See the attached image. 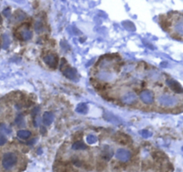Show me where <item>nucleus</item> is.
Masks as SVG:
<instances>
[{"label": "nucleus", "mask_w": 183, "mask_h": 172, "mask_svg": "<svg viewBox=\"0 0 183 172\" xmlns=\"http://www.w3.org/2000/svg\"><path fill=\"white\" fill-rule=\"evenodd\" d=\"M18 162V156L13 151L5 152L2 157V167L5 170H10L16 166Z\"/></svg>", "instance_id": "nucleus-1"}, {"label": "nucleus", "mask_w": 183, "mask_h": 172, "mask_svg": "<svg viewBox=\"0 0 183 172\" xmlns=\"http://www.w3.org/2000/svg\"><path fill=\"white\" fill-rule=\"evenodd\" d=\"M158 102L159 104L163 107L171 108V107H174L178 104V99L172 96V95L163 94V95L159 96Z\"/></svg>", "instance_id": "nucleus-2"}, {"label": "nucleus", "mask_w": 183, "mask_h": 172, "mask_svg": "<svg viewBox=\"0 0 183 172\" xmlns=\"http://www.w3.org/2000/svg\"><path fill=\"white\" fill-rule=\"evenodd\" d=\"M115 158L122 162H126L131 159V152L124 148H120L115 152Z\"/></svg>", "instance_id": "nucleus-3"}, {"label": "nucleus", "mask_w": 183, "mask_h": 172, "mask_svg": "<svg viewBox=\"0 0 183 172\" xmlns=\"http://www.w3.org/2000/svg\"><path fill=\"white\" fill-rule=\"evenodd\" d=\"M58 57L56 54L48 53L44 57V62L51 68H56L58 65Z\"/></svg>", "instance_id": "nucleus-4"}, {"label": "nucleus", "mask_w": 183, "mask_h": 172, "mask_svg": "<svg viewBox=\"0 0 183 172\" xmlns=\"http://www.w3.org/2000/svg\"><path fill=\"white\" fill-rule=\"evenodd\" d=\"M122 101L126 105H132L137 102V95L134 92H127L122 96Z\"/></svg>", "instance_id": "nucleus-5"}, {"label": "nucleus", "mask_w": 183, "mask_h": 172, "mask_svg": "<svg viewBox=\"0 0 183 172\" xmlns=\"http://www.w3.org/2000/svg\"><path fill=\"white\" fill-rule=\"evenodd\" d=\"M113 140L116 142V143H119L120 144H123V145H126V144H129L131 143V138L126 134H123V133H117L113 135Z\"/></svg>", "instance_id": "nucleus-6"}, {"label": "nucleus", "mask_w": 183, "mask_h": 172, "mask_svg": "<svg viewBox=\"0 0 183 172\" xmlns=\"http://www.w3.org/2000/svg\"><path fill=\"white\" fill-rule=\"evenodd\" d=\"M139 97H140L141 101L146 105L152 104L154 102V94L152 92H150L148 90H145V91L141 92Z\"/></svg>", "instance_id": "nucleus-7"}, {"label": "nucleus", "mask_w": 183, "mask_h": 172, "mask_svg": "<svg viewBox=\"0 0 183 172\" xmlns=\"http://www.w3.org/2000/svg\"><path fill=\"white\" fill-rule=\"evenodd\" d=\"M63 74L68 78V79H71V80H76L77 78V73H76V70L73 68V67H70L68 65H65L63 68L61 69Z\"/></svg>", "instance_id": "nucleus-8"}, {"label": "nucleus", "mask_w": 183, "mask_h": 172, "mask_svg": "<svg viewBox=\"0 0 183 172\" xmlns=\"http://www.w3.org/2000/svg\"><path fill=\"white\" fill-rule=\"evenodd\" d=\"M166 84L176 93H182V87L177 81H175L173 79H167Z\"/></svg>", "instance_id": "nucleus-9"}, {"label": "nucleus", "mask_w": 183, "mask_h": 172, "mask_svg": "<svg viewBox=\"0 0 183 172\" xmlns=\"http://www.w3.org/2000/svg\"><path fill=\"white\" fill-rule=\"evenodd\" d=\"M113 149L110 147L109 145H105L103 148V151L101 152V158L102 160H105V161H108L111 160V158L113 157Z\"/></svg>", "instance_id": "nucleus-10"}, {"label": "nucleus", "mask_w": 183, "mask_h": 172, "mask_svg": "<svg viewBox=\"0 0 183 172\" xmlns=\"http://www.w3.org/2000/svg\"><path fill=\"white\" fill-rule=\"evenodd\" d=\"M152 156L153 158L155 159L156 161L160 162V163H163L164 160H167V156L161 151H155L152 152Z\"/></svg>", "instance_id": "nucleus-11"}, {"label": "nucleus", "mask_w": 183, "mask_h": 172, "mask_svg": "<svg viewBox=\"0 0 183 172\" xmlns=\"http://www.w3.org/2000/svg\"><path fill=\"white\" fill-rule=\"evenodd\" d=\"M54 121V114L52 112H46L43 115V123L46 125H49Z\"/></svg>", "instance_id": "nucleus-12"}, {"label": "nucleus", "mask_w": 183, "mask_h": 172, "mask_svg": "<svg viewBox=\"0 0 183 172\" xmlns=\"http://www.w3.org/2000/svg\"><path fill=\"white\" fill-rule=\"evenodd\" d=\"M19 33H20L22 40H29L32 37V32L29 29H25L22 32H19Z\"/></svg>", "instance_id": "nucleus-13"}, {"label": "nucleus", "mask_w": 183, "mask_h": 172, "mask_svg": "<svg viewBox=\"0 0 183 172\" xmlns=\"http://www.w3.org/2000/svg\"><path fill=\"white\" fill-rule=\"evenodd\" d=\"M17 136L19 138L23 139V140H28L31 136V132L29 131V130H23H23H19L17 132Z\"/></svg>", "instance_id": "nucleus-14"}, {"label": "nucleus", "mask_w": 183, "mask_h": 172, "mask_svg": "<svg viewBox=\"0 0 183 172\" xmlns=\"http://www.w3.org/2000/svg\"><path fill=\"white\" fill-rule=\"evenodd\" d=\"M72 148L74 151H81V150H86L87 149V145L84 142L82 141H76L75 143H73Z\"/></svg>", "instance_id": "nucleus-15"}, {"label": "nucleus", "mask_w": 183, "mask_h": 172, "mask_svg": "<svg viewBox=\"0 0 183 172\" xmlns=\"http://www.w3.org/2000/svg\"><path fill=\"white\" fill-rule=\"evenodd\" d=\"M175 31H176V32L179 33V36L181 37V35H182V19H181V17H180V19L177 21V23L175 24Z\"/></svg>", "instance_id": "nucleus-16"}, {"label": "nucleus", "mask_w": 183, "mask_h": 172, "mask_svg": "<svg viewBox=\"0 0 183 172\" xmlns=\"http://www.w3.org/2000/svg\"><path fill=\"white\" fill-rule=\"evenodd\" d=\"M76 111L81 114H86L88 112V106L85 103H80L76 108Z\"/></svg>", "instance_id": "nucleus-17"}, {"label": "nucleus", "mask_w": 183, "mask_h": 172, "mask_svg": "<svg viewBox=\"0 0 183 172\" xmlns=\"http://www.w3.org/2000/svg\"><path fill=\"white\" fill-rule=\"evenodd\" d=\"M0 132L5 135H10L12 133V130L5 124H0Z\"/></svg>", "instance_id": "nucleus-18"}, {"label": "nucleus", "mask_w": 183, "mask_h": 172, "mask_svg": "<svg viewBox=\"0 0 183 172\" xmlns=\"http://www.w3.org/2000/svg\"><path fill=\"white\" fill-rule=\"evenodd\" d=\"M26 17H27L26 13L23 12V11H17V12L15 13V18H16V20L19 21V22L24 21L25 19H26Z\"/></svg>", "instance_id": "nucleus-19"}, {"label": "nucleus", "mask_w": 183, "mask_h": 172, "mask_svg": "<svg viewBox=\"0 0 183 172\" xmlns=\"http://www.w3.org/2000/svg\"><path fill=\"white\" fill-rule=\"evenodd\" d=\"M87 143L88 144H95L97 142H98V138H97V136L94 135H88L87 136Z\"/></svg>", "instance_id": "nucleus-20"}, {"label": "nucleus", "mask_w": 183, "mask_h": 172, "mask_svg": "<svg viewBox=\"0 0 183 172\" xmlns=\"http://www.w3.org/2000/svg\"><path fill=\"white\" fill-rule=\"evenodd\" d=\"M168 19L164 16H161L160 17V24H161V26L163 28V30H167L168 29V25H169V23H168Z\"/></svg>", "instance_id": "nucleus-21"}, {"label": "nucleus", "mask_w": 183, "mask_h": 172, "mask_svg": "<svg viewBox=\"0 0 183 172\" xmlns=\"http://www.w3.org/2000/svg\"><path fill=\"white\" fill-rule=\"evenodd\" d=\"M108 117H106V116H104V118L107 120V121H109V122H113V123H119V119L115 117V116H113V115H112V114H106Z\"/></svg>", "instance_id": "nucleus-22"}, {"label": "nucleus", "mask_w": 183, "mask_h": 172, "mask_svg": "<svg viewBox=\"0 0 183 172\" xmlns=\"http://www.w3.org/2000/svg\"><path fill=\"white\" fill-rule=\"evenodd\" d=\"M72 162L73 165H75L76 167H82V165L84 164V162L81 160L79 157H73L72 159Z\"/></svg>", "instance_id": "nucleus-23"}, {"label": "nucleus", "mask_w": 183, "mask_h": 172, "mask_svg": "<svg viewBox=\"0 0 183 172\" xmlns=\"http://www.w3.org/2000/svg\"><path fill=\"white\" fill-rule=\"evenodd\" d=\"M14 122L15 124L17 125H22L23 122H24V118H23V114H19V115H17V117L15 118V120H14Z\"/></svg>", "instance_id": "nucleus-24"}, {"label": "nucleus", "mask_w": 183, "mask_h": 172, "mask_svg": "<svg viewBox=\"0 0 183 172\" xmlns=\"http://www.w3.org/2000/svg\"><path fill=\"white\" fill-rule=\"evenodd\" d=\"M9 45H10V39L6 34H4L3 35V48L7 49Z\"/></svg>", "instance_id": "nucleus-25"}, {"label": "nucleus", "mask_w": 183, "mask_h": 172, "mask_svg": "<svg viewBox=\"0 0 183 172\" xmlns=\"http://www.w3.org/2000/svg\"><path fill=\"white\" fill-rule=\"evenodd\" d=\"M106 161H105V160H102L98 161V163H97V170H98V171L104 170L106 169Z\"/></svg>", "instance_id": "nucleus-26"}, {"label": "nucleus", "mask_w": 183, "mask_h": 172, "mask_svg": "<svg viewBox=\"0 0 183 172\" xmlns=\"http://www.w3.org/2000/svg\"><path fill=\"white\" fill-rule=\"evenodd\" d=\"M34 28H35V31H36L37 32H42L44 31V26L42 24V23L39 22V21H38V22L35 23Z\"/></svg>", "instance_id": "nucleus-27"}, {"label": "nucleus", "mask_w": 183, "mask_h": 172, "mask_svg": "<svg viewBox=\"0 0 183 172\" xmlns=\"http://www.w3.org/2000/svg\"><path fill=\"white\" fill-rule=\"evenodd\" d=\"M152 166H153V164H152L149 160H144V161L142 162V165H141L143 170H146L150 169Z\"/></svg>", "instance_id": "nucleus-28"}, {"label": "nucleus", "mask_w": 183, "mask_h": 172, "mask_svg": "<svg viewBox=\"0 0 183 172\" xmlns=\"http://www.w3.org/2000/svg\"><path fill=\"white\" fill-rule=\"evenodd\" d=\"M122 25L127 29V30H130V31H134L135 30V26L134 24H132V23H131V22H129V21H127V22H124Z\"/></svg>", "instance_id": "nucleus-29"}, {"label": "nucleus", "mask_w": 183, "mask_h": 172, "mask_svg": "<svg viewBox=\"0 0 183 172\" xmlns=\"http://www.w3.org/2000/svg\"><path fill=\"white\" fill-rule=\"evenodd\" d=\"M7 143V139L5 135H0V146H3L5 145V144Z\"/></svg>", "instance_id": "nucleus-30"}, {"label": "nucleus", "mask_w": 183, "mask_h": 172, "mask_svg": "<svg viewBox=\"0 0 183 172\" xmlns=\"http://www.w3.org/2000/svg\"><path fill=\"white\" fill-rule=\"evenodd\" d=\"M141 135L142 136L144 137V138H148V137H150L152 134H151V132L150 131H148V130H142L141 131Z\"/></svg>", "instance_id": "nucleus-31"}, {"label": "nucleus", "mask_w": 183, "mask_h": 172, "mask_svg": "<svg viewBox=\"0 0 183 172\" xmlns=\"http://www.w3.org/2000/svg\"><path fill=\"white\" fill-rule=\"evenodd\" d=\"M3 13H4V15H5V16L8 17V16H9V15L11 14V12H10V8H9V7L5 8V9L4 10V12H3Z\"/></svg>", "instance_id": "nucleus-32"}, {"label": "nucleus", "mask_w": 183, "mask_h": 172, "mask_svg": "<svg viewBox=\"0 0 183 172\" xmlns=\"http://www.w3.org/2000/svg\"><path fill=\"white\" fill-rule=\"evenodd\" d=\"M23 108V104L22 102L20 103H15V109L16 110H22Z\"/></svg>", "instance_id": "nucleus-33"}, {"label": "nucleus", "mask_w": 183, "mask_h": 172, "mask_svg": "<svg viewBox=\"0 0 183 172\" xmlns=\"http://www.w3.org/2000/svg\"><path fill=\"white\" fill-rule=\"evenodd\" d=\"M38 111H39V108L38 107H36V108H34L33 109V110H32V112H31V114H32V116H37V114L38 113Z\"/></svg>", "instance_id": "nucleus-34"}, {"label": "nucleus", "mask_w": 183, "mask_h": 172, "mask_svg": "<svg viewBox=\"0 0 183 172\" xmlns=\"http://www.w3.org/2000/svg\"><path fill=\"white\" fill-rule=\"evenodd\" d=\"M35 142H36V139H34V140L32 139V140H30V141L27 142V143H26V144H28V145H30V144H33Z\"/></svg>", "instance_id": "nucleus-35"}]
</instances>
